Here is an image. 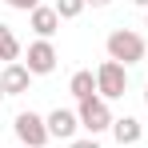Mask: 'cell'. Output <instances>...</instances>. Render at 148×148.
<instances>
[{
	"mask_svg": "<svg viewBox=\"0 0 148 148\" xmlns=\"http://www.w3.org/2000/svg\"><path fill=\"white\" fill-rule=\"evenodd\" d=\"M104 48H108V60H116L124 68H132V64H140L144 60V36L140 32H132V28H112L108 32V40H104Z\"/></svg>",
	"mask_w": 148,
	"mask_h": 148,
	"instance_id": "6da1fadb",
	"label": "cell"
},
{
	"mask_svg": "<svg viewBox=\"0 0 148 148\" xmlns=\"http://www.w3.org/2000/svg\"><path fill=\"white\" fill-rule=\"evenodd\" d=\"M76 116H80V128L88 136H100V132H112V108L104 96H88L76 100Z\"/></svg>",
	"mask_w": 148,
	"mask_h": 148,
	"instance_id": "7a4b0ae2",
	"label": "cell"
},
{
	"mask_svg": "<svg viewBox=\"0 0 148 148\" xmlns=\"http://www.w3.org/2000/svg\"><path fill=\"white\" fill-rule=\"evenodd\" d=\"M12 132H16V140L24 148H44L52 140L48 132V120L40 116V112H16V120H12Z\"/></svg>",
	"mask_w": 148,
	"mask_h": 148,
	"instance_id": "3957f363",
	"label": "cell"
},
{
	"mask_svg": "<svg viewBox=\"0 0 148 148\" xmlns=\"http://www.w3.org/2000/svg\"><path fill=\"white\" fill-rule=\"evenodd\" d=\"M96 92L104 100H120L124 92H128V68L116 64V60H104L96 68Z\"/></svg>",
	"mask_w": 148,
	"mask_h": 148,
	"instance_id": "277c9868",
	"label": "cell"
},
{
	"mask_svg": "<svg viewBox=\"0 0 148 148\" xmlns=\"http://www.w3.org/2000/svg\"><path fill=\"white\" fill-rule=\"evenodd\" d=\"M56 60H60V52H56L52 40H32L28 56H24V68L32 76H48V72H56Z\"/></svg>",
	"mask_w": 148,
	"mask_h": 148,
	"instance_id": "5b68a950",
	"label": "cell"
},
{
	"mask_svg": "<svg viewBox=\"0 0 148 148\" xmlns=\"http://www.w3.org/2000/svg\"><path fill=\"white\" fill-rule=\"evenodd\" d=\"M44 120H48V132H52V136H56V140H68V144L76 140V132H80V116H76V108H52Z\"/></svg>",
	"mask_w": 148,
	"mask_h": 148,
	"instance_id": "8992f818",
	"label": "cell"
},
{
	"mask_svg": "<svg viewBox=\"0 0 148 148\" xmlns=\"http://www.w3.org/2000/svg\"><path fill=\"white\" fill-rule=\"evenodd\" d=\"M28 28L36 32V40H52V36H56V28H60V16H56V8H52V4H40V8H32V12H28Z\"/></svg>",
	"mask_w": 148,
	"mask_h": 148,
	"instance_id": "52a82bcc",
	"label": "cell"
},
{
	"mask_svg": "<svg viewBox=\"0 0 148 148\" xmlns=\"http://www.w3.org/2000/svg\"><path fill=\"white\" fill-rule=\"evenodd\" d=\"M28 84H32V72H28L20 60H16V64H4V72H0V88H4V96H24Z\"/></svg>",
	"mask_w": 148,
	"mask_h": 148,
	"instance_id": "ba28073f",
	"label": "cell"
},
{
	"mask_svg": "<svg viewBox=\"0 0 148 148\" xmlns=\"http://www.w3.org/2000/svg\"><path fill=\"white\" fill-rule=\"evenodd\" d=\"M112 136H116V148H132V144H140L144 128L136 116H120V120H112Z\"/></svg>",
	"mask_w": 148,
	"mask_h": 148,
	"instance_id": "9c48e42d",
	"label": "cell"
},
{
	"mask_svg": "<svg viewBox=\"0 0 148 148\" xmlns=\"http://www.w3.org/2000/svg\"><path fill=\"white\" fill-rule=\"evenodd\" d=\"M68 92H72L76 100L100 96V92H96V72H92V68H80V72H72V80H68Z\"/></svg>",
	"mask_w": 148,
	"mask_h": 148,
	"instance_id": "30bf717a",
	"label": "cell"
},
{
	"mask_svg": "<svg viewBox=\"0 0 148 148\" xmlns=\"http://www.w3.org/2000/svg\"><path fill=\"white\" fill-rule=\"evenodd\" d=\"M20 40H16V32H12V28L8 24H0V60H4V64H16V60H20Z\"/></svg>",
	"mask_w": 148,
	"mask_h": 148,
	"instance_id": "8fae6325",
	"label": "cell"
},
{
	"mask_svg": "<svg viewBox=\"0 0 148 148\" xmlns=\"http://www.w3.org/2000/svg\"><path fill=\"white\" fill-rule=\"evenodd\" d=\"M52 8H56V16H60V20H76L88 4H84V0H56Z\"/></svg>",
	"mask_w": 148,
	"mask_h": 148,
	"instance_id": "7c38bea8",
	"label": "cell"
},
{
	"mask_svg": "<svg viewBox=\"0 0 148 148\" xmlns=\"http://www.w3.org/2000/svg\"><path fill=\"white\" fill-rule=\"evenodd\" d=\"M8 8H16V12H32V8H40L44 0H4Z\"/></svg>",
	"mask_w": 148,
	"mask_h": 148,
	"instance_id": "4fadbf2b",
	"label": "cell"
},
{
	"mask_svg": "<svg viewBox=\"0 0 148 148\" xmlns=\"http://www.w3.org/2000/svg\"><path fill=\"white\" fill-rule=\"evenodd\" d=\"M68 148H100V140H96V136H84V140H72Z\"/></svg>",
	"mask_w": 148,
	"mask_h": 148,
	"instance_id": "5bb4252c",
	"label": "cell"
},
{
	"mask_svg": "<svg viewBox=\"0 0 148 148\" xmlns=\"http://www.w3.org/2000/svg\"><path fill=\"white\" fill-rule=\"evenodd\" d=\"M84 4H92V8H108L112 0H84Z\"/></svg>",
	"mask_w": 148,
	"mask_h": 148,
	"instance_id": "9a60e30c",
	"label": "cell"
},
{
	"mask_svg": "<svg viewBox=\"0 0 148 148\" xmlns=\"http://www.w3.org/2000/svg\"><path fill=\"white\" fill-rule=\"evenodd\" d=\"M132 4H140V8H148V0H132Z\"/></svg>",
	"mask_w": 148,
	"mask_h": 148,
	"instance_id": "2e32d148",
	"label": "cell"
},
{
	"mask_svg": "<svg viewBox=\"0 0 148 148\" xmlns=\"http://www.w3.org/2000/svg\"><path fill=\"white\" fill-rule=\"evenodd\" d=\"M144 28H148V8H144Z\"/></svg>",
	"mask_w": 148,
	"mask_h": 148,
	"instance_id": "e0dca14e",
	"label": "cell"
},
{
	"mask_svg": "<svg viewBox=\"0 0 148 148\" xmlns=\"http://www.w3.org/2000/svg\"><path fill=\"white\" fill-rule=\"evenodd\" d=\"M144 104H148V84H144Z\"/></svg>",
	"mask_w": 148,
	"mask_h": 148,
	"instance_id": "ac0fdd59",
	"label": "cell"
},
{
	"mask_svg": "<svg viewBox=\"0 0 148 148\" xmlns=\"http://www.w3.org/2000/svg\"><path fill=\"white\" fill-rule=\"evenodd\" d=\"M0 100H4V88H0Z\"/></svg>",
	"mask_w": 148,
	"mask_h": 148,
	"instance_id": "d6986e66",
	"label": "cell"
},
{
	"mask_svg": "<svg viewBox=\"0 0 148 148\" xmlns=\"http://www.w3.org/2000/svg\"><path fill=\"white\" fill-rule=\"evenodd\" d=\"M20 148H24V144H20Z\"/></svg>",
	"mask_w": 148,
	"mask_h": 148,
	"instance_id": "ffe728a7",
	"label": "cell"
}]
</instances>
